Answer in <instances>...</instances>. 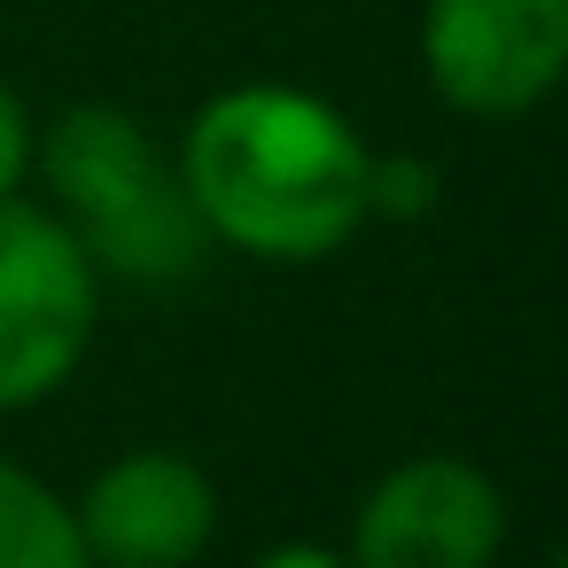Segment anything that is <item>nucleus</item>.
<instances>
[{"mask_svg":"<svg viewBox=\"0 0 568 568\" xmlns=\"http://www.w3.org/2000/svg\"><path fill=\"white\" fill-rule=\"evenodd\" d=\"M366 172L374 149L358 125L288 79L211 94L180 141V180L203 234L273 265L343 250L366 226Z\"/></svg>","mask_w":568,"mask_h":568,"instance_id":"obj_1","label":"nucleus"},{"mask_svg":"<svg viewBox=\"0 0 568 568\" xmlns=\"http://www.w3.org/2000/svg\"><path fill=\"white\" fill-rule=\"evenodd\" d=\"M32 164L48 172V195L71 211V242L141 281V288H172L203 265V219L187 203L180 156H164L149 141V125H133L110 102H79L63 110L48 133H32Z\"/></svg>","mask_w":568,"mask_h":568,"instance_id":"obj_2","label":"nucleus"},{"mask_svg":"<svg viewBox=\"0 0 568 568\" xmlns=\"http://www.w3.org/2000/svg\"><path fill=\"white\" fill-rule=\"evenodd\" d=\"M102 320L94 257L40 203L0 195V413L55 397Z\"/></svg>","mask_w":568,"mask_h":568,"instance_id":"obj_3","label":"nucleus"},{"mask_svg":"<svg viewBox=\"0 0 568 568\" xmlns=\"http://www.w3.org/2000/svg\"><path fill=\"white\" fill-rule=\"evenodd\" d=\"M420 71L459 118H529L568 71V0H428Z\"/></svg>","mask_w":568,"mask_h":568,"instance_id":"obj_4","label":"nucleus"},{"mask_svg":"<svg viewBox=\"0 0 568 568\" xmlns=\"http://www.w3.org/2000/svg\"><path fill=\"white\" fill-rule=\"evenodd\" d=\"M506 545V490L452 452L389 467L351 529V568H490Z\"/></svg>","mask_w":568,"mask_h":568,"instance_id":"obj_5","label":"nucleus"},{"mask_svg":"<svg viewBox=\"0 0 568 568\" xmlns=\"http://www.w3.org/2000/svg\"><path fill=\"white\" fill-rule=\"evenodd\" d=\"M219 529V490L187 452H125L79 498L94 568H187Z\"/></svg>","mask_w":568,"mask_h":568,"instance_id":"obj_6","label":"nucleus"},{"mask_svg":"<svg viewBox=\"0 0 568 568\" xmlns=\"http://www.w3.org/2000/svg\"><path fill=\"white\" fill-rule=\"evenodd\" d=\"M0 568H94L79 514L9 459H0Z\"/></svg>","mask_w":568,"mask_h":568,"instance_id":"obj_7","label":"nucleus"},{"mask_svg":"<svg viewBox=\"0 0 568 568\" xmlns=\"http://www.w3.org/2000/svg\"><path fill=\"white\" fill-rule=\"evenodd\" d=\"M436 203V172L420 156H374L366 172V219H420Z\"/></svg>","mask_w":568,"mask_h":568,"instance_id":"obj_8","label":"nucleus"},{"mask_svg":"<svg viewBox=\"0 0 568 568\" xmlns=\"http://www.w3.org/2000/svg\"><path fill=\"white\" fill-rule=\"evenodd\" d=\"M32 172V110L17 102V87L0 79V195H17Z\"/></svg>","mask_w":568,"mask_h":568,"instance_id":"obj_9","label":"nucleus"},{"mask_svg":"<svg viewBox=\"0 0 568 568\" xmlns=\"http://www.w3.org/2000/svg\"><path fill=\"white\" fill-rule=\"evenodd\" d=\"M257 568H351V560L327 552V545H281V552H265Z\"/></svg>","mask_w":568,"mask_h":568,"instance_id":"obj_10","label":"nucleus"}]
</instances>
